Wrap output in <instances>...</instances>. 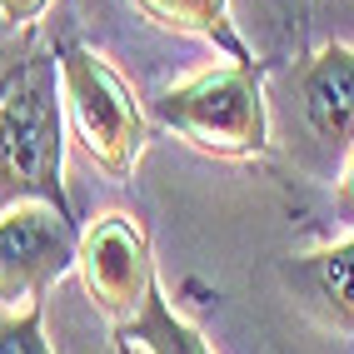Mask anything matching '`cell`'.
Masks as SVG:
<instances>
[{
  "mask_svg": "<svg viewBox=\"0 0 354 354\" xmlns=\"http://www.w3.org/2000/svg\"><path fill=\"white\" fill-rule=\"evenodd\" d=\"M270 60H220L165 85L150 100V120L209 160L270 155Z\"/></svg>",
  "mask_w": 354,
  "mask_h": 354,
  "instance_id": "1",
  "label": "cell"
},
{
  "mask_svg": "<svg viewBox=\"0 0 354 354\" xmlns=\"http://www.w3.org/2000/svg\"><path fill=\"white\" fill-rule=\"evenodd\" d=\"M10 205H55L60 215H70L55 55L20 60L10 90L0 95V209Z\"/></svg>",
  "mask_w": 354,
  "mask_h": 354,
  "instance_id": "2",
  "label": "cell"
},
{
  "mask_svg": "<svg viewBox=\"0 0 354 354\" xmlns=\"http://www.w3.org/2000/svg\"><path fill=\"white\" fill-rule=\"evenodd\" d=\"M55 70H60V100H65V125L75 135L85 160L115 185L135 180L140 160L150 150V110L135 100L130 80L105 60L95 45L60 40L55 45Z\"/></svg>",
  "mask_w": 354,
  "mask_h": 354,
  "instance_id": "3",
  "label": "cell"
},
{
  "mask_svg": "<svg viewBox=\"0 0 354 354\" xmlns=\"http://www.w3.org/2000/svg\"><path fill=\"white\" fill-rule=\"evenodd\" d=\"M75 274L85 295L95 299V310L110 324H125L145 310V299L155 295L160 274H155V245L150 230L130 209H105L80 230V250H75Z\"/></svg>",
  "mask_w": 354,
  "mask_h": 354,
  "instance_id": "4",
  "label": "cell"
},
{
  "mask_svg": "<svg viewBox=\"0 0 354 354\" xmlns=\"http://www.w3.org/2000/svg\"><path fill=\"white\" fill-rule=\"evenodd\" d=\"M80 230L75 215L55 205H10L0 209V310L40 304L75 270Z\"/></svg>",
  "mask_w": 354,
  "mask_h": 354,
  "instance_id": "5",
  "label": "cell"
},
{
  "mask_svg": "<svg viewBox=\"0 0 354 354\" xmlns=\"http://www.w3.org/2000/svg\"><path fill=\"white\" fill-rule=\"evenodd\" d=\"M290 90L310 135L335 155H344L354 145V45L324 40L319 50H310L295 65Z\"/></svg>",
  "mask_w": 354,
  "mask_h": 354,
  "instance_id": "6",
  "label": "cell"
},
{
  "mask_svg": "<svg viewBox=\"0 0 354 354\" xmlns=\"http://www.w3.org/2000/svg\"><path fill=\"white\" fill-rule=\"evenodd\" d=\"M279 285L335 335H354V234L279 259Z\"/></svg>",
  "mask_w": 354,
  "mask_h": 354,
  "instance_id": "7",
  "label": "cell"
},
{
  "mask_svg": "<svg viewBox=\"0 0 354 354\" xmlns=\"http://www.w3.org/2000/svg\"><path fill=\"white\" fill-rule=\"evenodd\" d=\"M130 6L150 20L155 30H170L185 40H205L220 60H259L240 26H234V10L230 0H130Z\"/></svg>",
  "mask_w": 354,
  "mask_h": 354,
  "instance_id": "8",
  "label": "cell"
},
{
  "mask_svg": "<svg viewBox=\"0 0 354 354\" xmlns=\"http://www.w3.org/2000/svg\"><path fill=\"white\" fill-rule=\"evenodd\" d=\"M115 344H120V349H140V354H215L209 339L175 310L170 299H165L160 285H155V295L145 299V310H140L135 319L115 324Z\"/></svg>",
  "mask_w": 354,
  "mask_h": 354,
  "instance_id": "9",
  "label": "cell"
},
{
  "mask_svg": "<svg viewBox=\"0 0 354 354\" xmlns=\"http://www.w3.org/2000/svg\"><path fill=\"white\" fill-rule=\"evenodd\" d=\"M0 354H55L45 339V299L26 310H0Z\"/></svg>",
  "mask_w": 354,
  "mask_h": 354,
  "instance_id": "10",
  "label": "cell"
},
{
  "mask_svg": "<svg viewBox=\"0 0 354 354\" xmlns=\"http://www.w3.org/2000/svg\"><path fill=\"white\" fill-rule=\"evenodd\" d=\"M55 0H0V20H6L10 30H30L35 20H45Z\"/></svg>",
  "mask_w": 354,
  "mask_h": 354,
  "instance_id": "11",
  "label": "cell"
},
{
  "mask_svg": "<svg viewBox=\"0 0 354 354\" xmlns=\"http://www.w3.org/2000/svg\"><path fill=\"white\" fill-rule=\"evenodd\" d=\"M335 209H339V220H344V225H354V145L344 150L339 180H335Z\"/></svg>",
  "mask_w": 354,
  "mask_h": 354,
  "instance_id": "12",
  "label": "cell"
},
{
  "mask_svg": "<svg viewBox=\"0 0 354 354\" xmlns=\"http://www.w3.org/2000/svg\"><path fill=\"white\" fill-rule=\"evenodd\" d=\"M15 70H20V60H15V65H6V70H0V95H6V90H10V80H15Z\"/></svg>",
  "mask_w": 354,
  "mask_h": 354,
  "instance_id": "13",
  "label": "cell"
}]
</instances>
